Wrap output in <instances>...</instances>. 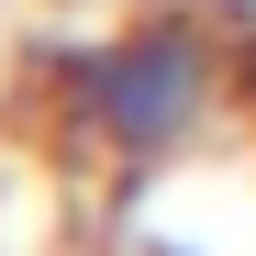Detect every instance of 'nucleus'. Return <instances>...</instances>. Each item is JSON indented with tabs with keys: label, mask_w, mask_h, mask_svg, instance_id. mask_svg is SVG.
Listing matches in <instances>:
<instances>
[{
	"label": "nucleus",
	"mask_w": 256,
	"mask_h": 256,
	"mask_svg": "<svg viewBox=\"0 0 256 256\" xmlns=\"http://www.w3.org/2000/svg\"><path fill=\"white\" fill-rule=\"evenodd\" d=\"M212 100H223V45L200 22H178V12H145V22H122V34L67 56V122L90 145H112V156L190 145L212 122Z\"/></svg>",
	"instance_id": "1"
}]
</instances>
